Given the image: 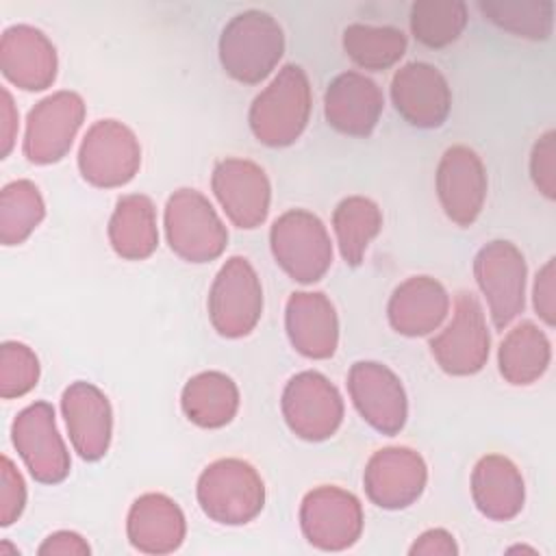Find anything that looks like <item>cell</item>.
Segmentation results:
<instances>
[{
  "label": "cell",
  "instance_id": "6da1fadb",
  "mask_svg": "<svg viewBox=\"0 0 556 556\" xmlns=\"http://www.w3.org/2000/svg\"><path fill=\"white\" fill-rule=\"evenodd\" d=\"M282 54V28L274 15L261 9L237 13L219 35V63L230 78L243 85L265 80Z\"/></svg>",
  "mask_w": 556,
  "mask_h": 556
},
{
  "label": "cell",
  "instance_id": "7a4b0ae2",
  "mask_svg": "<svg viewBox=\"0 0 556 556\" xmlns=\"http://www.w3.org/2000/svg\"><path fill=\"white\" fill-rule=\"evenodd\" d=\"M313 93L306 72L287 63L276 78L254 98L250 106V128L269 148L291 146L306 128Z\"/></svg>",
  "mask_w": 556,
  "mask_h": 556
},
{
  "label": "cell",
  "instance_id": "3957f363",
  "mask_svg": "<svg viewBox=\"0 0 556 556\" xmlns=\"http://www.w3.org/2000/svg\"><path fill=\"white\" fill-rule=\"evenodd\" d=\"M202 513L224 526L250 523L265 506V484L258 471L241 458H219L198 478Z\"/></svg>",
  "mask_w": 556,
  "mask_h": 556
},
{
  "label": "cell",
  "instance_id": "277c9868",
  "mask_svg": "<svg viewBox=\"0 0 556 556\" xmlns=\"http://www.w3.org/2000/svg\"><path fill=\"white\" fill-rule=\"evenodd\" d=\"M269 245L282 271L302 285L321 280L332 265L330 235L324 222L304 208H291L271 224Z\"/></svg>",
  "mask_w": 556,
  "mask_h": 556
},
{
  "label": "cell",
  "instance_id": "5b68a950",
  "mask_svg": "<svg viewBox=\"0 0 556 556\" xmlns=\"http://www.w3.org/2000/svg\"><path fill=\"white\" fill-rule=\"evenodd\" d=\"M165 237L180 258L208 263L228 245V230L217 211L198 189H178L165 204Z\"/></svg>",
  "mask_w": 556,
  "mask_h": 556
},
{
  "label": "cell",
  "instance_id": "8992f818",
  "mask_svg": "<svg viewBox=\"0 0 556 556\" xmlns=\"http://www.w3.org/2000/svg\"><path fill=\"white\" fill-rule=\"evenodd\" d=\"M473 276L486 300L491 321L497 330L523 311L528 267L521 250L504 239L489 241L473 258Z\"/></svg>",
  "mask_w": 556,
  "mask_h": 556
},
{
  "label": "cell",
  "instance_id": "52a82bcc",
  "mask_svg": "<svg viewBox=\"0 0 556 556\" xmlns=\"http://www.w3.org/2000/svg\"><path fill=\"white\" fill-rule=\"evenodd\" d=\"M263 315V287L245 256H230L208 291V317L226 339L250 334Z\"/></svg>",
  "mask_w": 556,
  "mask_h": 556
},
{
  "label": "cell",
  "instance_id": "ba28073f",
  "mask_svg": "<svg viewBox=\"0 0 556 556\" xmlns=\"http://www.w3.org/2000/svg\"><path fill=\"white\" fill-rule=\"evenodd\" d=\"M491 334L478 298L460 291L452 306L445 328L430 339V352L437 365L450 376L478 374L489 361Z\"/></svg>",
  "mask_w": 556,
  "mask_h": 556
},
{
  "label": "cell",
  "instance_id": "9c48e42d",
  "mask_svg": "<svg viewBox=\"0 0 556 556\" xmlns=\"http://www.w3.org/2000/svg\"><path fill=\"white\" fill-rule=\"evenodd\" d=\"M141 165L135 132L117 119H98L78 150V169L87 182L113 189L130 182Z\"/></svg>",
  "mask_w": 556,
  "mask_h": 556
},
{
  "label": "cell",
  "instance_id": "30bf717a",
  "mask_svg": "<svg viewBox=\"0 0 556 556\" xmlns=\"http://www.w3.org/2000/svg\"><path fill=\"white\" fill-rule=\"evenodd\" d=\"M363 506L358 497L341 486H317L300 506V526L306 541L324 552L352 547L363 534Z\"/></svg>",
  "mask_w": 556,
  "mask_h": 556
},
{
  "label": "cell",
  "instance_id": "8fae6325",
  "mask_svg": "<svg viewBox=\"0 0 556 556\" xmlns=\"http://www.w3.org/2000/svg\"><path fill=\"white\" fill-rule=\"evenodd\" d=\"M280 406L291 432L304 441H324L343 421L341 393L319 371L295 374L282 391Z\"/></svg>",
  "mask_w": 556,
  "mask_h": 556
},
{
  "label": "cell",
  "instance_id": "7c38bea8",
  "mask_svg": "<svg viewBox=\"0 0 556 556\" xmlns=\"http://www.w3.org/2000/svg\"><path fill=\"white\" fill-rule=\"evenodd\" d=\"M13 447L30 476L41 484H59L67 478L72 460L59 434L54 408L48 402H33L17 413L11 426Z\"/></svg>",
  "mask_w": 556,
  "mask_h": 556
},
{
  "label": "cell",
  "instance_id": "4fadbf2b",
  "mask_svg": "<svg viewBox=\"0 0 556 556\" xmlns=\"http://www.w3.org/2000/svg\"><path fill=\"white\" fill-rule=\"evenodd\" d=\"M85 102L76 91H56L37 102L26 119L24 156L35 165L61 161L80 130Z\"/></svg>",
  "mask_w": 556,
  "mask_h": 556
},
{
  "label": "cell",
  "instance_id": "5bb4252c",
  "mask_svg": "<svg viewBox=\"0 0 556 556\" xmlns=\"http://www.w3.org/2000/svg\"><path fill=\"white\" fill-rule=\"evenodd\" d=\"M348 391L358 415L382 434H397L408 415L402 380L382 363L358 361L350 367Z\"/></svg>",
  "mask_w": 556,
  "mask_h": 556
},
{
  "label": "cell",
  "instance_id": "9a60e30c",
  "mask_svg": "<svg viewBox=\"0 0 556 556\" xmlns=\"http://www.w3.org/2000/svg\"><path fill=\"white\" fill-rule=\"evenodd\" d=\"M213 193L226 217L237 226L252 230L269 213L271 187L263 167L248 159H222L211 176Z\"/></svg>",
  "mask_w": 556,
  "mask_h": 556
},
{
  "label": "cell",
  "instance_id": "2e32d148",
  "mask_svg": "<svg viewBox=\"0 0 556 556\" xmlns=\"http://www.w3.org/2000/svg\"><path fill=\"white\" fill-rule=\"evenodd\" d=\"M437 195L456 226L467 228L478 219L486 200V169L476 150L458 143L443 152L437 167Z\"/></svg>",
  "mask_w": 556,
  "mask_h": 556
},
{
  "label": "cell",
  "instance_id": "e0dca14e",
  "mask_svg": "<svg viewBox=\"0 0 556 556\" xmlns=\"http://www.w3.org/2000/svg\"><path fill=\"white\" fill-rule=\"evenodd\" d=\"M426 482L428 467L424 458L404 445L378 450L363 473L367 497L387 510L410 506L424 493Z\"/></svg>",
  "mask_w": 556,
  "mask_h": 556
},
{
  "label": "cell",
  "instance_id": "ac0fdd59",
  "mask_svg": "<svg viewBox=\"0 0 556 556\" xmlns=\"http://www.w3.org/2000/svg\"><path fill=\"white\" fill-rule=\"evenodd\" d=\"M395 111L417 128H439L452 109V91L445 76L430 63L410 61L391 80Z\"/></svg>",
  "mask_w": 556,
  "mask_h": 556
},
{
  "label": "cell",
  "instance_id": "d6986e66",
  "mask_svg": "<svg viewBox=\"0 0 556 556\" xmlns=\"http://www.w3.org/2000/svg\"><path fill=\"white\" fill-rule=\"evenodd\" d=\"M61 410L74 452L83 460H100L109 452L113 437L109 397L96 384L76 380L63 391Z\"/></svg>",
  "mask_w": 556,
  "mask_h": 556
},
{
  "label": "cell",
  "instance_id": "ffe728a7",
  "mask_svg": "<svg viewBox=\"0 0 556 556\" xmlns=\"http://www.w3.org/2000/svg\"><path fill=\"white\" fill-rule=\"evenodd\" d=\"M56 67V48L43 30L17 24L2 33L0 70L15 87L41 91L54 83Z\"/></svg>",
  "mask_w": 556,
  "mask_h": 556
},
{
  "label": "cell",
  "instance_id": "44dd1931",
  "mask_svg": "<svg viewBox=\"0 0 556 556\" xmlns=\"http://www.w3.org/2000/svg\"><path fill=\"white\" fill-rule=\"evenodd\" d=\"M384 109L378 85L361 72L339 74L326 89V122L350 137H369Z\"/></svg>",
  "mask_w": 556,
  "mask_h": 556
},
{
  "label": "cell",
  "instance_id": "7402d4cb",
  "mask_svg": "<svg viewBox=\"0 0 556 556\" xmlns=\"http://www.w3.org/2000/svg\"><path fill=\"white\" fill-rule=\"evenodd\" d=\"M287 337L295 352L324 361L337 352L339 319L332 302L321 291L291 293L285 311Z\"/></svg>",
  "mask_w": 556,
  "mask_h": 556
},
{
  "label": "cell",
  "instance_id": "603a6c76",
  "mask_svg": "<svg viewBox=\"0 0 556 556\" xmlns=\"http://www.w3.org/2000/svg\"><path fill=\"white\" fill-rule=\"evenodd\" d=\"M452 300L445 287L430 276H410L391 293L387 317L395 332L424 337L434 332L447 317Z\"/></svg>",
  "mask_w": 556,
  "mask_h": 556
},
{
  "label": "cell",
  "instance_id": "cb8c5ba5",
  "mask_svg": "<svg viewBox=\"0 0 556 556\" xmlns=\"http://www.w3.org/2000/svg\"><path fill=\"white\" fill-rule=\"evenodd\" d=\"M126 534L137 552L169 554L185 541V515L172 497L163 493H146L137 497L128 510Z\"/></svg>",
  "mask_w": 556,
  "mask_h": 556
},
{
  "label": "cell",
  "instance_id": "d4e9b609",
  "mask_svg": "<svg viewBox=\"0 0 556 556\" xmlns=\"http://www.w3.org/2000/svg\"><path fill=\"white\" fill-rule=\"evenodd\" d=\"M471 497L476 508L493 521L517 517L526 500L521 471L502 454L482 456L471 471Z\"/></svg>",
  "mask_w": 556,
  "mask_h": 556
},
{
  "label": "cell",
  "instance_id": "484cf974",
  "mask_svg": "<svg viewBox=\"0 0 556 556\" xmlns=\"http://www.w3.org/2000/svg\"><path fill=\"white\" fill-rule=\"evenodd\" d=\"M109 241L115 254L126 261H143L156 250V211L148 195L128 193L117 200L109 219Z\"/></svg>",
  "mask_w": 556,
  "mask_h": 556
},
{
  "label": "cell",
  "instance_id": "4316f807",
  "mask_svg": "<svg viewBox=\"0 0 556 556\" xmlns=\"http://www.w3.org/2000/svg\"><path fill=\"white\" fill-rule=\"evenodd\" d=\"M180 406L185 417L200 428H224L239 410V389L222 371H202L182 387Z\"/></svg>",
  "mask_w": 556,
  "mask_h": 556
},
{
  "label": "cell",
  "instance_id": "83f0119b",
  "mask_svg": "<svg viewBox=\"0 0 556 556\" xmlns=\"http://www.w3.org/2000/svg\"><path fill=\"white\" fill-rule=\"evenodd\" d=\"M549 361V339L532 321H521L510 328L497 350V365L502 378L517 387L536 382L547 371Z\"/></svg>",
  "mask_w": 556,
  "mask_h": 556
},
{
  "label": "cell",
  "instance_id": "f1b7e54d",
  "mask_svg": "<svg viewBox=\"0 0 556 556\" xmlns=\"http://www.w3.org/2000/svg\"><path fill=\"white\" fill-rule=\"evenodd\" d=\"M382 228L380 206L365 195L343 198L332 213V230L343 261L352 267L361 265L374 237Z\"/></svg>",
  "mask_w": 556,
  "mask_h": 556
},
{
  "label": "cell",
  "instance_id": "f546056e",
  "mask_svg": "<svg viewBox=\"0 0 556 556\" xmlns=\"http://www.w3.org/2000/svg\"><path fill=\"white\" fill-rule=\"evenodd\" d=\"M343 50L358 67L382 72L404 56L406 35L395 26L350 24L343 30Z\"/></svg>",
  "mask_w": 556,
  "mask_h": 556
},
{
  "label": "cell",
  "instance_id": "4dcf8cb0",
  "mask_svg": "<svg viewBox=\"0 0 556 556\" xmlns=\"http://www.w3.org/2000/svg\"><path fill=\"white\" fill-rule=\"evenodd\" d=\"M46 217L39 187L30 180H13L0 193V239L4 245L24 243Z\"/></svg>",
  "mask_w": 556,
  "mask_h": 556
},
{
  "label": "cell",
  "instance_id": "1f68e13d",
  "mask_svg": "<svg viewBox=\"0 0 556 556\" xmlns=\"http://www.w3.org/2000/svg\"><path fill=\"white\" fill-rule=\"evenodd\" d=\"M480 13L502 30L526 39H547L554 28L552 0H480Z\"/></svg>",
  "mask_w": 556,
  "mask_h": 556
},
{
  "label": "cell",
  "instance_id": "d6a6232c",
  "mask_svg": "<svg viewBox=\"0 0 556 556\" xmlns=\"http://www.w3.org/2000/svg\"><path fill=\"white\" fill-rule=\"evenodd\" d=\"M467 4L463 0H417L410 7V33L428 48L454 43L467 26Z\"/></svg>",
  "mask_w": 556,
  "mask_h": 556
},
{
  "label": "cell",
  "instance_id": "836d02e7",
  "mask_svg": "<svg viewBox=\"0 0 556 556\" xmlns=\"http://www.w3.org/2000/svg\"><path fill=\"white\" fill-rule=\"evenodd\" d=\"M39 358L20 341H4L0 348V395L4 400L22 397L37 387Z\"/></svg>",
  "mask_w": 556,
  "mask_h": 556
},
{
  "label": "cell",
  "instance_id": "e575fe53",
  "mask_svg": "<svg viewBox=\"0 0 556 556\" xmlns=\"http://www.w3.org/2000/svg\"><path fill=\"white\" fill-rule=\"evenodd\" d=\"M530 176L536 189L547 198H556V132H543L530 154Z\"/></svg>",
  "mask_w": 556,
  "mask_h": 556
},
{
  "label": "cell",
  "instance_id": "d590c367",
  "mask_svg": "<svg viewBox=\"0 0 556 556\" xmlns=\"http://www.w3.org/2000/svg\"><path fill=\"white\" fill-rule=\"evenodd\" d=\"M26 506V484L9 456L0 465V526L7 528L20 519Z\"/></svg>",
  "mask_w": 556,
  "mask_h": 556
},
{
  "label": "cell",
  "instance_id": "8d00e7d4",
  "mask_svg": "<svg viewBox=\"0 0 556 556\" xmlns=\"http://www.w3.org/2000/svg\"><path fill=\"white\" fill-rule=\"evenodd\" d=\"M556 271H554V258H549L536 274L534 287H532V304L536 315L547 324H556Z\"/></svg>",
  "mask_w": 556,
  "mask_h": 556
},
{
  "label": "cell",
  "instance_id": "74e56055",
  "mask_svg": "<svg viewBox=\"0 0 556 556\" xmlns=\"http://www.w3.org/2000/svg\"><path fill=\"white\" fill-rule=\"evenodd\" d=\"M410 556H417V554H424V556H456L458 554V547H456V541L454 536L443 530V528H432V530H426L424 534H419L415 539V543L410 545L408 549Z\"/></svg>",
  "mask_w": 556,
  "mask_h": 556
},
{
  "label": "cell",
  "instance_id": "f35d334b",
  "mask_svg": "<svg viewBox=\"0 0 556 556\" xmlns=\"http://www.w3.org/2000/svg\"><path fill=\"white\" fill-rule=\"evenodd\" d=\"M41 556L46 554H76V556H85L91 552V547L87 545V541L72 532V530H59L54 534H50L37 549Z\"/></svg>",
  "mask_w": 556,
  "mask_h": 556
},
{
  "label": "cell",
  "instance_id": "ab89813d",
  "mask_svg": "<svg viewBox=\"0 0 556 556\" xmlns=\"http://www.w3.org/2000/svg\"><path fill=\"white\" fill-rule=\"evenodd\" d=\"M0 143H2V159L9 156V152L13 150L15 137H17V111L13 106V98L9 93L7 87H2V106H0Z\"/></svg>",
  "mask_w": 556,
  "mask_h": 556
}]
</instances>
